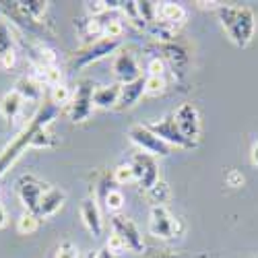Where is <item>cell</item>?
<instances>
[{
	"label": "cell",
	"instance_id": "1",
	"mask_svg": "<svg viewBox=\"0 0 258 258\" xmlns=\"http://www.w3.org/2000/svg\"><path fill=\"white\" fill-rule=\"evenodd\" d=\"M58 114H60V107H58L56 103H52L50 99L44 101V103L37 107V112H35L33 118L25 124L23 131H21V133L3 149V153H0V178H3L7 171L15 165V161L25 153L27 147H33L35 137H37L41 131H48L50 124L58 118Z\"/></svg>",
	"mask_w": 258,
	"mask_h": 258
},
{
	"label": "cell",
	"instance_id": "2",
	"mask_svg": "<svg viewBox=\"0 0 258 258\" xmlns=\"http://www.w3.org/2000/svg\"><path fill=\"white\" fill-rule=\"evenodd\" d=\"M217 19L227 37L238 48H248L256 35V15L250 7L242 5H219Z\"/></svg>",
	"mask_w": 258,
	"mask_h": 258
},
{
	"label": "cell",
	"instance_id": "3",
	"mask_svg": "<svg viewBox=\"0 0 258 258\" xmlns=\"http://www.w3.org/2000/svg\"><path fill=\"white\" fill-rule=\"evenodd\" d=\"M93 91H95V85L89 79H83L79 81L77 89L71 97V103L67 105V116L73 124H83L91 118L93 112Z\"/></svg>",
	"mask_w": 258,
	"mask_h": 258
},
{
	"label": "cell",
	"instance_id": "4",
	"mask_svg": "<svg viewBox=\"0 0 258 258\" xmlns=\"http://www.w3.org/2000/svg\"><path fill=\"white\" fill-rule=\"evenodd\" d=\"M122 46V39L120 37H99L95 39L93 44H89L87 48H83L81 52H77V56L73 58V67L75 69H85V67H91V64L107 58L110 54H116Z\"/></svg>",
	"mask_w": 258,
	"mask_h": 258
},
{
	"label": "cell",
	"instance_id": "5",
	"mask_svg": "<svg viewBox=\"0 0 258 258\" xmlns=\"http://www.w3.org/2000/svg\"><path fill=\"white\" fill-rule=\"evenodd\" d=\"M50 186L46 182H41L39 178L31 176V174H23L17 182H15V190H17V197L21 201V205L25 207L27 213L35 215L39 213V203H41V197L44 192L48 190Z\"/></svg>",
	"mask_w": 258,
	"mask_h": 258
},
{
	"label": "cell",
	"instance_id": "6",
	"mask_svg": "<svg viewBox=\"0 0 258 258\" xmlns=\"http://www.w3.org/2000/svg\"><path fill=\"white\" fill-rule=\"evenodd\" d=\"M128 139H131L143 153H149L153 157H167L174 151V147H169L165 141H161L157 135H153L147 128V124H135L128 128Z\"/></svg>",
	"mask_w": 258,
	"mask_h": 258
},
{
	"label": "cell",
	"instance_id": "7",
	"mask_svg": "<svg viewBox=\"0 0 258 258\" xmlns=\"http://www.w3.org/2000/svg\"><path fill=\"white\" fill-rule=\"evenodd\" d=\"M133 169V176H135V182L145 190L149 192L157 182H159V165H157V157L149 155V153H135L128 161Z\"/></svg>",
	"mask_w": 258,
	"mask_h": 258
},
{
	"label": "cell",
	"instance_id": "8",
	"mask_svg": "<svg viewBox=\"0 0 258 258\" xmlns=\"http://www.w3.org/2000/svg\"><path fill=\"white\" fill-rule=\"evenodd\" d=\"M149 233L159 240H171L180 233V221L165 205H153L149 213Z\"/></svg>",
	"mask_w": 258,
	"mask_h": 258
},
{
	"label": "cell",
	"instance_id": "9",
	"mask_svg": "<svg viewBox=\"0 0 258 258\" xmlns=\"http://www.w3.org/2000/svg\"><path fill=\"white\" fill-rule=\"evenodd\" d=\"M112 223V231L118 235V238L126 244L128 252H135V254H143L145 252V242H143V235L137 227V223L133 219L124 217V215H114L110 219Z\"/></svg>",
	"mask_w": 258,
	"mask_h": 258
},
{
	"label": "cell",
	"instance_id": "10",
	"mask_svg": "<svg viewBox=\"0 0 258 258\" xmlns=\"http://www.w3.org/2000/svg\"><path fill=\"white\" fill-rule=\"evenodd\" d=\"M147 128H149V131H151L153 135H157L161 141H165L169 147H176V149H192V147H197V143L188 141V139L182 135V131L178 128V124H176V120H174V114L161 118L159 122L147 124Z\"/></svg>",
	"mask_w": 258,
	"mask_h": 258
},
{
	"label": "cell",
	"instance_id": "11",
	"mask_svg": "<svg viewBox=\"0 0 258 258\" xmlns=\"http://www.w3.org/2000/svg\"><path fill=\"white\" fill-rule=\"evenodd\" d=\"M174 120H176L178 128L188 141H192V143L199 141V137H201V114H199V110L195 105L182 103L174 112Z\"/></svg>",
	"mask_w": 258,
	"mask_h": 258
},
{
	"label": "cell",
	"instance_id": "12",
	"mask_svg": "<svg viewBox=\"0 0 258 258\" xmlns=\"http://www.w3.org/2000/svg\"><path fill=\"white\" fill-rule=\"evenodd\" d=\"M112 71H114V77H116V81H118L120 85L133 83V81H137V79L143 77L135 54L128 52V50H122V52L116 54L114 64H112Z\"/></svg>",
	"mask_w": 258,
	"mask_h": 258
},
{
	"label": "cell",
	"instance_id": "13",
	"mask_svg": "<svg viewBox=\"0 0 258 258\" xmlns=\"http://www.w3.org/2000/svg\"><path fill=\"white\" fill-rule=\"evenodd\" d=\"M0 11H3L15 25H19L21 29H25L29 33H41V31H46L44 29V23H39V21L31 19L25 9L21 7V0H13V3H0Z\"/></svg>",
	"mask_w": 258,
	"mask_h": 258
},
{
	"label": "cell",
	"instance_id": "14",
	"mask_svg": "<svg viewBox=\"0 0 258 258\" xmlns=\"http://www.w3.org/2000/svg\"><path fill=\"white\" fill-rule=\"evenodd\" d=\"M79 213H81L83 225L87 227V231L93 235V238H99L103 233V219H101V209L97 205V199H93V197L83 199Z\"/></svg>",
	"mask_w": 258,
	"mask_h": 258
},
{
	"label": "cell",
	"instance_id": "15",
	"mask_svg": "<svg viewBox=\"0 0 258 258\" xmlns=\"http://www.w3.org/2000/svg\"><path fill=\"white\" fill-rule=\"evenodd\" d=\"M147 93V77H141L133 83H126L122 85V91H120V99H118V105L116 110L124 112V110H131V107H135L141 97Z\"/></svg>",
	"mask_w": 258,
	"mask_h": 258
},
{
	"label": "cell",
	"instance_id": "16",
	"mask_svg": "<svg viewBox=\"0 0 258 258\" xmlns=\"http://www.w3.org/2000/svg\"><path fill=\"white\" fill-rule=\"evenodd\" d=\"M64 203H67V192L60 190V188H48L41 197V203H39V213L37 217L39 219H46V217H52L54 213H58Z\"/></svg>",
	"mask_w": 258,
	"mask_h": 258
},
{
	"label": "cell",
	"instance_id": "17",
	"mask_svg": "<svg viewBox=\"0 0 258 258\" xmlns=\"http://www.w3.org/2000/svg\"><path fill=\"white\" fill-rule=\"evenodd\" d=\"M120 91H122L120 83L95 87V91H93V105L101 107V110H116L118 99H120Z\"/></svg>",
	"mask_w": 258,
	"mask_h": 258
},
{
	"label": "cell",
	"instance_id": "18",
	"mask_svg": "<svg viewBox=\"0 0 258 258\" xmlns=\"http://www.w3.org/2000/svg\"><path fill=\"white\" fill-rule=\"evenodd\" d=\"M159 19L161 23L167 27H176L180 23H184L186 19V9L178 3H161L159 5Z\"/></svg>",
	"mask_w": 258,
	"mask_h": 258
},
{
	"label": "cell",
	"instance_id": "19",
	"mask_svg": "<svg viewBox=\"0 0 258 258\" xmlns=\"http://www.w3.org/2000/svg\"><path fill=\"white\" fill-rule=\"evenodd\" d=\"M21 107H23V97H21L15 89L9 91V93H5L3 99H0V114H3V118L7 122H13L19 116Z\"/></svg>",
	"mask_w": 258,
	"mask_h": 258
},
{
	"label": "cell",
	"instance_id": "20",
	"mask_svg": "<svg viewBox=\"0 0 258 258\" xmlns=\"http://www.w3.org/2000/svg\"><path fill=\"white\" fill-rule=\"evenodd\" d=\"M15 91L23 97V101H39L41 99V85L33 77H21L15 83Z\"/></svg>",
	"mask_w": 258,
	"mask_h": 258
},
{
	"label": "cell",
	"instance_id": "21",
	"mask_svg": "<svg viewBox=\"0 0 258 258\" xmlns=\"http://www.w3.org/2000/svg\"><path fill=\"white\" fill-rule=\"evenodd\" d=\"M159 48H161L165 60H169L171 64H174V69H178V71L186 69V64H188V54H186V50H184L182 46H178L176 41H167V44H161Z\"/></svg>",
	"mask_w": 258,
	"mask_h": 258
},
{
	"label": "cell",
	"instance_id": "22",
	"mask_svg": "<svg viewBox=\"0 0 258 258\" xmlns=\"http://www.w3.org/2000/svg\"><path fill=\"white\" fill-rule=\"evenodd\" d=\"M48 5L50 3H46V0H21V7L25 9V13L31 19L39 21V23H44V17L48 13Z\"/></svg>",
	"mask_w": 258,
	"mask_h": 258
},
{
	"label": "cell",
	"instance_id": "23",
	"mask_svg": "<svg viewBox=\"0 0 258 258\" xmlns=\"http://www.w3.org/2000/svg\"><path fill=\"white\" fill-rule=\"evenodd\" d=\"M9 54H13V35L9 23L5 19H0V60L7 58Z\"/></svg>",
	"mask_w": 258,
	"mask_h": 258
},
{
	"label": "cell",
	"instance_id": "24",
	"mask_svg": "<svg viewBox=\"0 0 258 258\" xmlns=\"http://www.w3.org/2000/svg\"><path fill=\"white\" fill-rule=\"evenodd\" d=\"M37 227H39V217H35V215H31V213H23L19 217V221H17V231L21 235L35 233Z\"/></svg>",
	"mask_w": 258,
	"mask_h": 258
},
{
	"label": "cell",
	"instance_id": "25",
	"mask_svg": "<svg viewBox=\"0 0 258 258\" xmlns=\"http://www.w3.org/2000/svg\"><path fill=\"white\" fill-rule=\"evenodd\" d=\"M103 209L107 211V213H116L118 215V211H122V207H124V203H126V199H124V195L118 190V188H114L110 195H107L103 201Z\"/></svg>",
	"mask_w": 258,
	"mask_h": 258
},
{
	"label": "cell",
	"instance_id": "26",
	"mask_svg": "<svg viewBox=\"0 0 258 258\" xmlns=\"http://www.w3.org/2000/svg\"><path fill=\"white\" fill-rule=\"evenodd\" d=\"M147 195H149V199H151L155 205H165V201L169 199V186L159 180L151 190L147 192Z\"/></svg>",
	"mask_w": 258,
	"mask_h": 258
},
{
	"label": "cell",
	"instance_id": "27",
	"mask_svg": "<svg viewBox=\"0 0 258 258\" xmlns=\"http://www.w3.org/2000/svg\"><path fill=\"white\" fill-rule=\"evenodd\" d=\"M71 97H73V93L69 91V87H64L62 83L56 85V87H52V97H50V101L56 103L58 107L69 105V103H71Z\"/></svg>",
	"mask_w": 258,
	"mask_h": 258
},
{
	"label": "cell",
	"instance_id": "28",
	"mask_svg": "<svg viewBox=\"0 0 258 258\" xmlns=\"http://www.w3.org/2000/svg\"><path fill=\"white\" fill-rule=\"evenodd\" d=\"M114 180H116V184H126V182H135V176H133V169H131V165L128 163H122V165H118L116 169H114Z\"/></svg>",
	"mask_w": 258,
	"mask_h": 258
},
{
	"label": "cell",
	"instance_id": "29",
	"mask_svg": "<svg viewBox=\"0 0 258 258\" xmlns=\"http://www.w3.org/2000/svg\"><path fill=\"white\" fill-rule=\"evenodd\" d=\"M165 91V79L163 77H147V93H163Z\"/></svg>",
	"mask_w": 258,
	"mask_h": 258
},
{
	"label": "cell",
	"instance_id": "30",
	"mask_svg": "<svg viewBox=\"0 0 258 258\" xmlns=\"http://www.w3.org/2000/svg\"><path fill=\"white\" fill-rule=\"evenodd\" d=\"M147 71H149L147 77H163L165 75V62H163V58H159V56L151 58V60H149Z\"/></svg>",
	"mask_w": 258,
	"mask_h": 258
},
{
	"label": "cell",
	"instance_id": "31",
	"mask_svg": "<svg viewBox=\"0 0 258 258\" xmlns=\"http://www.w3.org/2000/svg\"><path fill=\"white\" fill-rule=\"evenodd\" d=\"M79 250H77V246L71 242V240H67V242H62L60 246H58V252H56V258H79V254H77Z\"/></svg>",
	"mask_w": 258,
	"mask_h": 258
},
{
	"label": "cell",
	"instance_id": "32",
	"mask_svg": "<svg viewBox=\"0 0 258 258\" xmlns=\"http://www.w3.org/2000/svg\"><path fill=\"white\" fill-rule=\"evenodd\" d=\"M105 248L110 250L114 256H116V254H122V252H126V244H124V242L118 238L116 233H112V235H110V240H107V246H105Z\"/></svg>",
	"mask_w": 258,
	"mask_h": 258
},
{
	"label": "cell",
	"instance_id": "33",
	"mask_svg": "<svg viewBox=\"0 0 258 258\" xmlns=\"http://www.w3.org/2000/svg\"><path fill=\"white\" fill-rule=\"evenodd\" d=\"M225 182H227V186H231V188H240V186H244V176H242V171L231 169L229 174L225 176Z\"/></svg>",
	"mask_w": 258,
	"mask_h": 258
},
{
	"label": "cell",
	"instance_id": "34",
	"mask_svg": "<svg viewBox=\"0 0 258 258\" xmlns=\"http://www.w3.org/2000/svg\"><path fill=\"white\" fill-rule=\"evenodd\" d=\"M147 258H184L182 254H176V252H157V254H151Z\"/></svg>",
	"mask_w": 258,
	"mask_h": 258
},
{
	"label": "cell",
	"instance_id": "35",
	"mask_svg": "<svg viewBox=\"0 0 258 258\" xmlns=\"http://www.w3.org/2000/svg\"><path fill=\"white\" fill-rule=\"evenodd\" d=\"M250 159H252V163L258 167V141L252 145V149H250Z\"/></svg>",
	"mask_w": 258,
	"mask_h": 258
},
{
	"label": "cell",
	"instance_id": "36",
	"mask_svg": "<svg viewBox=\"0 0 258 258\" xmlns=\"http://www.w3.org/2000/svg\"><path fill=\"white\" fill-rule=\"evenodd\" d=\"M7 225V211H5V207L0 205V229H3Z\"/></svg>",
	"mask_w": 258,
	"mask_h": 258
},
{
	"label": "cell",
	"instance_id": "37",
	"mask_svg": "<svg viewBox=\"0 0 258 258\" xmlns=\"http://www.w3.org/2000/svg\"><path fill=\"white\" fill-rule=\"evenodd\" d=\"M87 258H95V252H93V254H89V256H87Z\"/></svg>",
	"mask_w": 258,
	"mask_h": 258
}]
</instances>
